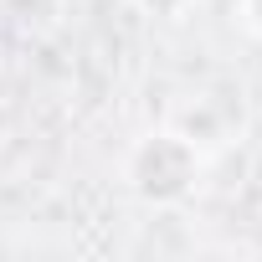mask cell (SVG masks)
Instances as JSON below:
<instances>
[{
  "label": "cell",
  "instance_id": "2",
  "mask_svg": "<svg viewBox=\"0 0 262 262\" xmlns=\"http://www.w3.org/2000/svg\"><path fill=\"white\" fill-rule=\"evenodd\" d=\"M165 128H175L180 139H190L201 155H216V149H231L247 128V103H242V88L226 82V77H206L195 82L185 98L170 103V118Z\"/></svg>",
  "mask_w": 262,
  "mask_h": 262
},
{
  "label": "cell",
  "instance_id": "4",
  "mask_svg": "<svg viewBox=\"0 0 262 262\" xmlns=\"http://www.w3.org/2000/svg\"><path fill=\"white\" fill-rule=\"evenodd\" d=\"M231 16H236V26H242L247 36L262 41V0H231Z\"/></svg>",
  "mask_w": 262,
  "mask_h": 262
},
{
  "label": "cell",
  "instance_id": "5",
  "mask_svg": "<svg viewBox=\"0 0 262 262\" xmlns=\"http://www.w3.org/2000/svg\"><path fill=\"white\" fill-rule=\"evenodd\" d=\"M6 149H11V108L0 103V160H6Z\"/></svg>",
  "mask_w": 262,
  "mask_h": 262
},
{
  "label": "cell",
  "instance_id": "1",
  "mask_svg": "<svg viewBox=\"0 0 262 262\" xmlns=\"http://www.w3.org/2000/svg\"><path fill=\"white\" fill-rule=\"evenodd\" d=\"M201 170H206V155L180 139L175 128H149V134H139L134 144H128L123 155V185L134 190L144 206H180L195 195L201 185Z\"/></svg>",
  "mask_w": 262,
  "mask_h": 262
},
{
  "label": "cell",
  "instance_id": "3",
  "mask_svg": "<svg viewBox=\"0 0 262 262\" xmlns=\"http://www.w3.org/2000/svg\"><path fill=\"white\" fill-rule=\"evenodd\" d=\"M123 6H134V11L149 16V21H185L195 0H123Z\"/></svg>",
  "mask_w": 262,
  "mask_h": 262
}]
</instances>
